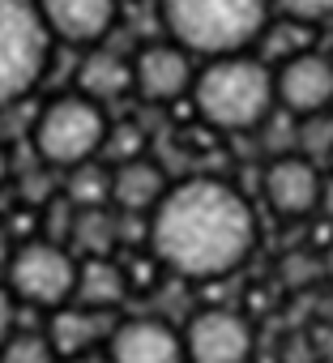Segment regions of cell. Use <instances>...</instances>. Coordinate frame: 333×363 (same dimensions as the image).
Wrapping results in <instances>:
<instances>
[{
    "label": "cell",
    "mask_w": 333,
    "mask_h": 363,
    "mask_svg": "<svg viewBox=\"0 0 333 363\" xmlns=\"http://www.w3.org/2000/svg\"><path fill=\"white\" fill-rule=\"evenodd\" d=\"M256 43H265V48H269V56L282 65L286 56H299V52H307V30H303L299 22H290V18H282L278 26L269 22V26H265V35H261Z\"/></svg>",
    "instance_id": "cell-21"
},
{
    "label": "cell",
    "mask_w": 333,
    "mask_h": 363,
    "mask_svg": "<svg viewBox=\"0 0 333 363\" xmlns=\"http://www.w3.org/2000/svg\"><path fill=\"white\" fill-rule=\"evenodd\" d=\"M269 9H282V18L312 26L320 18H333V0H269Z\"/></svg>",
    "instance_id": "cell-22"
},
{
    "label": "cell",
    "mask_w": 333,
    "mask_h": 363,
    "mask_svg": "<svg viewBox=\"0 0 333 363\" xmlns=\"http://www.w3.org/2000/svg\"><path fill=\"white\" fill-rule=\"evenodd\" d=\"M13 329H18V303H13L5 278H0V346H5V337H9Z\"/></svg>",
    "instance_id": "cell-23"
},
{
    "label": "cell",
    "mask_w": 333,
    "mask_h": 363,
    "mask_svg": "<svg viewBox=\"0 0 333 363\" xmlns=\"http://www.w3.org/2000/svg\"><path fill=\"white\" fill-rule=\"evenodd\" d=\"M107 128H111V120L98 103H90L81 94H56L52 103L39 107L30 141H35V154L47 167L73 171V167L94 162L103 154Z\"/></svg>",
    "instance_id": "cell-4"
},
{
    "label": "cell",
    "mask_w": 333,
    "mask_h": 363,
    "mask_svg": "<svg viewBox=\"0 0 333 363\" xmlns=\"http://www.w3.org/2000/svg\"><path fill=\"white\" fill-rule=\"evenodd\" d=\"M320 274L333 282V244H329V252H324V261H320Z\"/></svg>",
    "instance_id": "cell-26"
},
{
    "label": "cell",
    "mask_w": 333,
    "mask_h": 363,
    "mask_svg": "<svg viewBox=\"0 0 333 363\" xmlns=\"http://www.w3.org/2000/svg\"><path fill=\"white\" fill-rule=\"evenodd\" d=\"M111 201V171L98 167V162H81L69 171L64 179V206H73L77 214L81 210H103Z\"/></svg>",
    "instance_id": "cell-17"
},
{
    "label": "cell",
    "mask_w": 333,
    "mask_h": 363,
    "mask_svg": "<svg viewBox=\"0 0 333 363\" xmlns=\"http://www.w3.org/2000/svg\"><path fill=\"white\" fill-rule=\"evenodd\" d=\"M261 193L278 218H307L320 206V167L303 154H278L265 167Z\"/></svg>",
    "instance_id": "cell-10"
},
{
    "label": "cell",
    "mask_w": 333,
    "mask_h": 363,
    "mask_svg": "<svg viewBox=\"0 0 333 363\" xmlns=\"http://www.w3.org/2000/svg\"><path fill=\"white\" fill-rule=\"evenodd\" d=\"M35 9H39L52 39L90 48V43H103L111 35L120 0H35Z\"/></svg>",
    "instance_id": "cell-12"
},
{
    "label": "cell",
    "mask_w": 333,
    "mask_h": 363,
    "mask_svg": "<svg viewBox=\"0 0 333 363\" xmlns=\"http://www.w3.org/2000/svg\"><path fill=\"white\" fill-rule=\"evenodd\" d=\"M316 274H320V269H316L312 261H303V257H286V282L299 286V282H312Z\"/></svg>",
    "instance_id": "cell-24"
},
{
    "label": "cell",
    "mask_w": 333,
    "mask_h": 363,
    "mask_svg": "<svg viewBox=\"0 0 333 363\" xmlns=\"http://www.w3.org/2000/svg\"><path fill=\"white\" fill-rule=\"evenodd\" d=\"M128 90H132V69H128L124 56L98 48V52H90L81 60V69H77V94L81 99H90V103L103 107V103H111V99H120Z\"/></svg>",
    "instance_id": "cell-16"
},
{
    "label": "cell",
    "mask_w": 333,
    "mask_h": 363,
    "mask_svg": "<svg viewBox=\"0 0 333 363\" xmlns=\"http://www.w3.org/2000/svg\"><path fill=\"white\" fill-rule=\"evenodd\" d=\"M111 363H184V337L158 316H128L107 333Z\"/></svg>",
    "instance_id": "cell-9"
},
{
    "label": "cell",
    "mask_w": 333,
    "mask_h": 363,
    "mask_svg": "<svg viewBox=\"0 0 333 363\" xmlns=\"http://www.w3.org/2000/svg\"><path fill=\"white\" fill-rule=\"evenodd\" d=\"M162 26L180 52L239 56L269 26V0H158Z\"/></svg>",
    "instance_id": "cell-3"
},
{
    "label": "cell",
    "mask_w": 333,
    "mask_h": 363,
    "mask_svg": "<svg viewBox=\"0 0 333 363\" xmlns=\"http://www.w3.org/2000/svg\"><path fill=\"white\" fill-rule=\"evenodd\" d=\"M316 210H324V214L333 218V175L320 179V206H316Z\"/></svg>",
    "instance_id": "cell-25"
},
{
    "label": "cell",
    "mask_w": 333,
    "mask_h": 363,
    "mask_svg": "<svg viewBox=\"0 0 333 363\" xmlns=\"http://www.w3.org/2000/svg\"><path fill=\"white\" fill-rule=\"evenodd\" d=\"M166 193V175L158 162L149 158H128V162H115L111 171V206L124 210V214H149Z\"/></svg>",
    "instance_id": "cell-14"
},
{
    "label": "cell",
    "mask_w": 333,
    "mask_h": 363,
    "mask_svg": "<svg viewBox=\"0 0 333 363\" xmlns=\"http://www.w3.org/2000/svg\"><path fill=\"white\" fill-rule=\"evenodd\" d=\"M149 248L171 274L188 282H214L252 257L256 214L235 184L193 175L166 184L162 201L149 210Z\"/></svg>",
    "instance_id": "cell-1"
},
{
    "label": "cell",
    "mask_w": 333,
    "mask_h": 363,
    "mask_svg": "<svg viewBox=\"0 0 333 363\" xmlns=\"http://www.w3.org/2000/svg\"><path fill=\"white\" fill-rule=\"evenodd\" d=\"M197 116L218 133H252L273 116V69L261 56H218L193 73Z\"/></svg>",
    "instance_id": "cell-2"
},
{
    "label": "cell",
    "mask_w": 333,
    "mask_h": 363,
    "mask_svg": "<svg viewBox=\"0 0 333 363\" xmlns=\"http://www.w3.org/2000/svg\"><path fill=\"white\" fill-rule=\"evenodd\" d=\"M52 35L35 0H0V107L22 103L47 73Z\"/></svg>",
    "instance_id": "cell-5"
},
{
    "label": "cell",
    "mask_w": 333,
    "mask_h": 363,
    "mask_svg": "<svg viewBox=\"0 0 333 363\" xmlns=\"http://www.w3.org/2000/svg\"><path fill=\"white\" fill-rule=\"evenodd\" d=\"M128 295V278L111 257H86L77 261V282H73V303L90 308V312H107L120 308Z\"/></svg>",
    "instance_id": "cell-15"
},
{
    "label": "cell",
    "mask_w": 333,
    "mask_h": 363,
    "mask_svg": "<svg viewBox=\"0 0 333 363\" xmlns=\"http://www.w3.org/2000/svg\"><path fill=\"white\" fill-rule=\"evenodd\" d=\"M295 145L303 150V158H307V162H316V158L333 154V116H329V111H320V116L299 120V128H295Z\"/></svg>",
    "instance_id": "cell-20"
},
{
    "label": "cell",
    "mask_w": 333,
    "mask_h": 363,
    "mask_svg": "<svg viewBox=\"0 0 333 363\" xmlns=\"http://www.w3.org/2000/svg\"><path fill=\"white\" fill-rule=\"evenodd\" d=\"M43 333H47L56 359H77V354H90L94 346L107 342L111 316H107V312H90V308H81V303H64V308L52 312V320H47Z\"/></svg>",
    "instance_id": "cell-13"
},
{
    "label": "cell",
    "mask_w": 333,
    "mask_h": 363,
    "mask_svg": "<svg viewBox=\"0 0 333 363\" xmlns=\"http://www.w3.org/2000/svg\"><path fill=\"white\" fill-rule=\"evenodd\" d=\"M273 107L286 116H320L333 107V60L320 52H299L273 65Z\"/></svg>",
    "instance_id": "cell-8"
},
{
    "label": "cell",
    "mask_w": 333,
    "mask_h": 363,
    "mask_svg": "<svg viewBox=\"0 0 333 363\" xmlns=\"http://www.w3.org/2000/svg\"><path fill=\"white\" fill-rule=\"evenodd\" d=\"M0 363H56V350L43 329H13L0 346Z\"/></svg>",
    "instance_id": "cell-18"
},
{
    "label": "cell",
    "mask_w": 333,
    "mask_h": 363,
    "mask_svg": "<svg viewBox=\"0 0 333 363\" xmlns=\"http://www.w3.org/2000/svg\"><path fill=\"white\" fill-rule=\"evenodd\" d=\"M73 282H77V257L60 240L18 244L9 257V269H5V286H9L13 303H30V308H47V312L73 303Z\"/></svg>",
    "instance_id": "cell-6"
},
{
    "label": "cell",
    "mask_w": 333,
    "mask_h": 363,
    "mask_svg": "<svg viewBox=\"0 0 333 363\" xmlns=\"http://www.w3.org/2000/svg\"><path fill=\"white\" fill-rule=\"evenodd\" d=\"M184 337V359L188 363H248L256 350L252 320L235 308H205L188 320Z\"/></svg>",
    "instance_id": "cell-7"
},
{
    "label": "cell",
    "mask_w": 333,
    "mask_h": 363,
    "mask_svg": "<svg viewBox=\"0 0 333 363\" xmlns=\"http://www.w3.org/2000/svg\"><path fill=\"white\" fill-rule=\"evenodd\" d=\"M5 167H9V162H5V154H0V179H5Z\"/></svg>",
    "instance_id": "cell-27"
},
{
    "label": "cell",
    "mask_w": 333,
    "mask_h": 363,
    "mask_svg": "<svg viewBox=\"0 0 333 363\" xmlns=\"http://www.w3.org/2000/svg\"><path fill=\"white\" fill-rule=\"evenodd\" d=\"M132 90L145 103H176L193 90V60L176 43H145L132 60Z\"/></svg>",
    "instance_id": "cell-11"
},
{
    "label": "cell",
    "mask_w": 333,
    "mask_h": 363,
    "mask_svg": "<svg viewBox=\"0 0 333 363\" xmlns=\"http://www.w3.org/2000/svg\"><path fill=\"white\" fill-rule=\"evenodd\" d=\"M73 235H77V248H86V257H107V252H111L115 223H111L103 210H81V214L73 218Z\"/></svg>",
    "instance_id": "cell-19"
}]
</instances>
